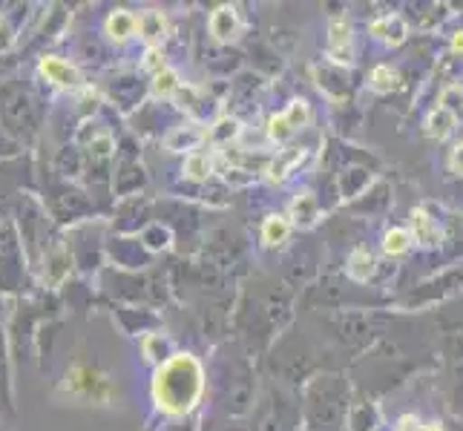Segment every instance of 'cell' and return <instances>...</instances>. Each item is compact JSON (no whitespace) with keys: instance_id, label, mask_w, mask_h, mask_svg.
Wrapping results in <instances>:
<instances>
[{"instance_id":"cell-22","label":"cell","mask_w":463,"mask_h":431,"mask_svg":"<svg viewBox=\"0 0 463 431\" xmlns=\"http://www.w3.org/2000/svg\"><path fill=\"white\" fill-rule=\"evenodd\" d=\"M147 67L162 70V58H158V52H156V50H150V52H147Z\"/></svg>"},{"instance_id":"cell-16","label":"cell","mask_w":463,"mask_h":431,"mask_svg":"<svg viewBox=\"0 0 463 431\" xmlns=\"http://www.w3.org/2000/svg\"><path fill=\"white\" fill-rule=\"evenodd\" d=\"M409 233L403 230V228H394V230H389L386 233V242H383V250L389 253V257H401V253H406L409 250Z\"/></svg>"},{"instance_id":"cell-17","label":"cell","mask_w":463,"mask_h":431,"mask_svg":"<svg viewBox=\"0 0 463 431\" xmlns=\"http://www.w3.org/2000/svg\"><path fill=\"white\" fill-rule=\"evenodd\" d=\"M369 84H372L374 92H392V89H397V72L392 67H377L372 72V81Z\"/></svg>"},{"instance_id":"cell-15","label":"cell","mask_w":463,"mask_h":431,"mask_svg":"<svg viewBox=\"0 0 463 431\" xmlns=\"http://www.w3.org/2000/svg\"><path fill=\"white\" fill-rule=\"evenodd\" d=\"M138 32L145 38L156 41L165 32V14L162 12H145V14H138Z\"/></svg>"},{"instance_id":"cell-19","label":"cell","mask_w":463,"mask_h":431,"mask_svg":"<svg viewBox=\"0 0 463 431\" xmlns=\"http://www.w3.org/2000/svg\"><path fill=\"white\" fill-rule=\"evenodd\" d=\"M170 89H175V75L173 72H158V78H156V92H170Z\"/></svg>"},{"instance_id":"cell-11","label":"cell","mask_w":463,"mask_h":431,"mask_svg":"<svg viewBox=\"0 0 463 431\" xmlns=\"http://www.w3.org/2000/svg\"><path fill=\"white\" fill-rule=\"evenodd\" d=\"M426 126H429V136H432V138H446L458 126V121L449 113H446V109L438 107V113L429 116V124Z\"/></svg>"},{"instance_id":"cell-9","label":"cell","mask_w":463,"mask_h":431,"mask_svg":"<svg viewBox=\"0 0 463 431\" xmlns=\"http://www.w3.org/2000/svg\"><path fill=\"white\" fill-rule=\"evenodd\" d=\"M374 274V257L369 250H354L348 259V276L357 279V282H365Z\"/></svg>"},{"instance_id":"cell-6","label":"cell","mask_w":463,"mask_h":431,"mask_svg":"<svg viewBox=\"0 0 463 431\" xmlns=\"http://www.w3.org/2000/svg\"><path fill=\"white\" fill-rule=\"evenodd\" d=\"M138 29V18L130 12H113L107 18V32L113 35L116 41H124V38H130L133 32Z\"/></svg>"},{"instance_id":"cell-3","label":"cell","mask_w":463,"mask_h":431,"mask_svg":"<svg viewBox=\"0 0 463 431\" xmlns=\"http://www.w3.org/2000/svg\"><path fill=\"white\" fill-rule=\"evenodd\" d=\"M328 55L337 61V63H348L351 58V29L343 18H334L328 26Z\"/></svg>"},{"instance_id":"cell-12","label":"cell","mask_w":463,"mask_h":431,"mask_svg":"<svg viewBox=\"0 0 463 431\" xmlns=\"http://www.w3.org/2000/svg\"><path fill=\"white\" fill-rule=\"evenodd\" d=\"M288 230H291L288 219L270 216V219L265 221V228H262V236H265V242H268V245H279V242H285V239H288Z\"/></svg>"},{"instance_id":"cell-14","label":"cell","mask_w":463,"mask_h":431,"mask_svg":"<svg viewBox=\"0 0 463 431\" xmlns=\"http://www.w3.org/2000/svg\"><path fill=\"white\" fill-rule=\"evenodd\" d=\"M299 158H302V150H282V153L274 158V164H270V179H274V182L285 179V175L291 173V167L299 162Z\"/></svg>"},{"instance_id":"cell-24","label":"cell","mask_w":463,"mask_h":431,"mask_svg":"<svg viewBox=\"0 0 463 431\" xmlns=\"http://www.w3.org/2000/svg\"><path fill=\"white\" fill-rule=\"evenodd\" d=\"M420 431H443L438 423H429V426H420Z\"/></svg>"},{"instance_id":"cell-8","label":"cell","mask_w":463,"mask_h":431,"mask_svg":"<svg viewBox=\"0 0 463 431\" xmlns=\"http://www.w3.org/2000/svg\"><path fill=\"white\" fill-rule=\"evenodd\" d=\"M211 32L219 38V41H228L233 38V32H236V12L228 9V6H222L213 12V18H211Z\"/></svg>"},{"instance_id":"cell-18","label":"cell","mask_w":463,"mask_h":431,"mask_svg":"<svg viewBox=\"0 0 463 431\" xmlns=\"http://www.w3.org/2000/svg\"><path fill=\"white\" fill-rule=\"evenodd\" d=\"M184 173L190 175L194 182H202L207 173H211V158L202 155V153H194V155H187V162H184Z\"/></svg>"},{"instance_id":"cell-20","label":"cell","mask_w":463,"mask_h":431,"mask_svg":"<svg viewBox=\"0 0 463 431\" xmlns=\"http://www.w3.org/2000/svg\"><path fill=\"white\" fill-rule=\"evenodd\" d=\"M452 170L463 175V144H460V147H455V153H452Z\"/></svg>"},{"instance_id":"cell-7","label":"cell","mask_w":463,"mask_h":431,"mask_svg":"<svg viewBox=\"0 0 463 431\" xmlns=\"http://www.w3.org/2000/svg\"><path fill=\"white\" fill-rule=\"evenodd\" d=\"M411 228H414V239H418L420 245H435L438 239H440L438 225L423 211H414L411 213Z\"/></svg>"},{"instance_id":"cell-1","label":"cell","mask_w":463,"mask_h":431,"mask_svg":"<svg viewBox=\"0 0 463 431\" xmlns=\"http://www.w3.org/2000/svg\"><path fill=\"white\" fill-rule=\"evenodd\" d=\"M199 394H202V369L194 357H187V354L173 357L156 371L153 397L162 411L184 414L194 408Z\"/></svg>"},{"instance_id":"cell-2","label":"cell","mask_w":463,"mask_h":431,"mask_svg":"<svg viewBox=\"0 0 463 431\" xmlns=\"http://www.w3.org/2000/svg\"><path fill=\"white\" fill-rule=\"evenodd\" d=\"M308 104L306 101H294L288 109H285L282 116H277V118H270V126H268V133H270V138H277V141H285L288 138L297 126H302V124H308Z\"/></svg>"},{"instance_id":"cell-23","label":"cell","mask_w":463,"mask_h":431,"mask_svg":"<svg viewBox=\"0 0 463 431\" xmlns=\"http://www.w3.org/2000/svg\"><path fill=\"white\" fill-rule=\"evenodd\" d=\"M452 46H455L458 52H463V32H458V35H455V41H452Z\"/></svg>"},{"instance_id":"cell-13","label":"cell","mask_w":463,"mask_h":431,"mask_svg":"<svg viewBox=\"0 0 463 431\" xmlns=\"http://www.w3.org/2000/svg\"><path fill=\"white\" fill-rule=\"evenodd\" d=\"M440 109H446L458 124L463 121V89L460 87H446L440 95Z\"/></svg>"},{"instance_id":"cell-10","label":"cell","mask_w":463,"mask_h":431,"mask_svg":"<svg viewBox=\"0 0 463 431\" xmlns=\"http://www.w3.org/2000/svg\"><path fill=\"white\" fill-rule=\"evenodd\" d=\"M291 213H294V219H297V225L311 228V225H314V219H317V201H314V196H311V193L297 196L294 204H291Z\"/></svg>"},{"instance_id":"cell-21","label":"cell","mask_w":463,"mask_h":431,"mask_svg":"<svg viewBox=\"0 0 463 431\" xmlns=\"http://www.w3.org/2000/svg\"><path fill=\"white\" fill-rule=\"evenodd\" d=\"M397 431H420V423L414 417H403L401 426H397Z\"/></svg>"},{"instance_id":"cell-4","label":"cell","mask_w":463,"mask_h":431,"mask_svg":"<svg viewBox=\"0 0 463 431\" xmlns=\"http://www.w3.org/2000/svg\"><path fill=\"white\" fill-rule=\"evenodd\" d=\"M41 72L50 78V81L61 84V87H75L78 84V72L70 67V63H63L58 58H43L41 63Z\"/></svg>"},{"instance_id":"cell-5","label":"cell","mask_w":463,"mask_h":431,"mask_svg":"<svg viewBox=\"0 0 463 431\" xmlns=\"http://www.w3.org/2000/svg\"><path fill=\"white\" fill-rule=\"evenodd\" d=\"M372 32L386 43H401L406 38V23H403V18H397V14H386V18L372 23Z\"/></svg>"}]
</instances>
